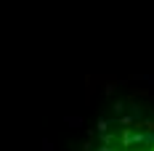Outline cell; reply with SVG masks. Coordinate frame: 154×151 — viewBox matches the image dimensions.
<instances>
[{
    "label": "cell",
    "instance_id": "6da1fadb",
    "mask_svg": "<svg viewBox=\"0 0 154 151\" xmlns=\"http://www.w3.org/2000/svg\"><path fill=\"white\" fill-rule=\"evenodd\" d=\"M104 151H154V130H125Z\"/></svg>",
    "mask_w": 154,
    "mask_h": 151
}]
</instances>
